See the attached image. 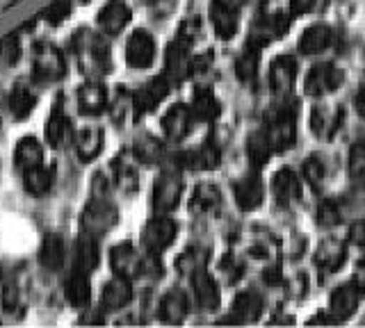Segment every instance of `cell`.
Masks as SVG:
<instances>
[{"mask_svg": "<svg viewBox=\"0 0 365 328\" xmlns=\"http://www.w3.org/2000/svg\"><path fill=\"white\" fill-rule=\"evenodd\" d=\"M315 0H290V14L292 16H302V14H308L313 9Z\"/></svg>", "mask_w": 365, "mask_h": 328, "instance_id": "f907efd6", "label": "cell"}, {"mask_svg": "<svg viewBox=\"0 0 365 328\" xmlns=\"http://www.w3.org/2000/svg\"><path fill=\"white\" fill-rule=\"evenodd\" d=\"M71 7H73L71 0H53V3L41 12V16H43L46 23L60 26V23H64V21L68 18V14H71Z\"/></svg>", "mask_w": 365, "mask_h": 328, "instance_id": "ee69618b", "label": "cell"}, {"mask_svg": "<svg viewBox=\"0 0 365 328\" xmlns=\"http://www.w3.org/2000/svg\"><path fill=\"white\" fill-rule=\"evenodd\" d=\"M272 153L274 151H272V144L267 139L265 130H258V132L249 134V139H247V155H249L251 164H254L256 169L265 166L267 160L272 157Z\"/></svg>", "mask_w": 365, "mask_h": 328, "instance_id": "ab89813d", "label": "cell"}, {"mask_svg": "<svg viewBox=\"0 0 365 328\" xmlns=\"http://www.w3.org/2000/svg\"><path fill=\"white\" fill-rule=\"evenodd\" d=\"M32 71L34 75L43 83H55L64 78L66 73V60L60 53V48H55L53 43L41 41L34 46V55H32Z\"/></svg>", "mask_w": 365, "mask_h": 328, "instance_id": "3957f363", "label": "cell"}, {"mask_svg": "<svg viewBox=\"0 0 365 328\" xmlns=\"http://www.w3.org/2000/svg\"><path fill=\"white\" fill-rule=\"evenodd\" d=\"M130 16H133L130 7L125 5L123 0H110L98 12V28L103 30V35L117 37L123 32V28L130 23Z\"/></svg>", "mask_w": 365, "mask_h": 328, "instance_id": "7c38bea8", "label": "cell"}, {"mask_svg": "<svg viewBox=\"0 0 365 328\" xmlns=\"http://www.w3.org/2000/svg\"><path fill=\"white\" fill-rule=\"evenodd\" d=\"M108 89L101 85V80H87L78 89V107L87 117H96L108 110Z\"/></svg>", "mask_w": 365, "mask_h": 328, "instance_id": "7402d4cb", "label": "cell"}, {"mask_svg": "<svg viewBox=\"0 0 365 328\" xmlns=\"http://www.w3.org/2000/svg\"><path fill=\"white\" fill-rule=\"evenodd\" d=\"M265 134L272 144V151H288L294 144V110L283 105L269 115Z\"/></svg>", "mask_w": 365, "mask_h": 328, "instance_id": "5b68a950", "label": "cell"}, {"mask_svg": "<svg viewBox=\"0 0 365 328\" xmlns=\"http://www.w3.org/2000/svg\"><path fill=\"white\" fill-rule=\"evenodd\" d=\"M165 75L169 83H182L192 75V55L190 48L180 41H171L165 55Z\"/></svg>", "mask_w": 365, "mask_h": 328, "instance_id": "5bb4252c", "label": "cell"}, {"mask_svg": "<svg viewBox=\"0 0 365 328\" xmlns=\"http://www.w3.org/2000/svg\"><path fill=\"white\" fill-rule=\"evenodd\" d=\"M220 160H222L220 149L210 142L203 144L197 151L180 155V164L187 166V169H194V171H210V169H215L217 164H220Z\"/></svg>", "mask_w": 365, "mask_h": 328, "instance_id": "1f68e13d", "label": "cell"}, {"mask_svg": "<svg viewBox=\"0 0 365 328\" xmlns=\"http://www.w3.org/2000/svg\"><path fill=\"white\" fill-rule=\"evenodd\" d=\"M319 221H322V223H336L338 221V212L331 210V206L327 203V206H322V210H319Z\"/></svg>", "mask_w": 365, "mask_h": 328, "instance_id": "816d5d0a", "label": "cell"}, {"mask_svg": "<svg viewBox=\"0 0 365 328\" xmlns=\"http://www.w3.org/2000/svg\"><path fill=\"white\" fill-rule=\"evenodd\" d=\"M208 248H201V246H190L185 253L178 258L176 267L180 269V274H194V271L205 269V263H208Z\"/></svg>", "mask_w": 365, "mask_h": 328, "instance_id": "b9f144b4", "label": "cell"}, {"mask_svg": "<svg viewBox=\"0 0 365 328\" xmlns=\"http://www.w3.org/2000/svg\"><path fill=\"white\" fill-rule=\"evenodd\" d=\"M272 194L277 199L281 208H292L302 199V183L294 171L290 169H281L272 178Z\"/></svg>", "mask_w": 365, "mask_h": 328, "instance_id": "9a60e30c", "label": "cell"}, {"mask_svg": "<svg viewBox=\"0 0 365 328\" xmlns=\"http://www.w3.org/2000/svg\"><path fill=\"white\" fill-rule=\"evenodd\" d=\"M192 292H194V299H197V305L201 310L215 312L220 308V303H222L220 287H217L215 278L205 269H199L192 274Z\"/></svg>", "mask_w": 365, "mask_h": 328, "instance_id": "4fadbf2b", "label": "cell"}, {"mask_svg": "<svg viewBox=\"0 0 365 328\" xmlns=\"http://www.w3.org/2000/svg\"><path fill=\"white\" fill-rule=\"evenodd\" d=\"M349 174H351V178H365V139H359L351 144Z\"/></svg>", "mask_w": 365, "mask_h": 328, "instance_id": "bcb514c9", "label": "cell"}, {"mask_svg": "<svg viewBox=\"0 0 365 328\" xmlns=\"http://www.w3.org/2000/svg\"><path fill=\"white\" fill-rule=\"evenodd\" d=\"M233 194H235V203L240 206V210L251 212L260 208L262 199H265V187H262V180L258 174H247L235 183Z\"/></svg>", "mask_w": 365, "mask_h": 328, "instance_id": "ac0fdd59", "label": "cell"}, {"mask_svg": "<svg viewBox=\"0 0 365 328\" xmlns=\"http://www.w3.org/2000/svg\"><path fill=\"white\" fill-rule=\"evenodd\" d=\"M101 263V248H98V242L96 237L91 235H80L76 240V246H73V265L76 269L85 271V274H91Z\"/></svg>", "mask_w": 365, "mask_h": 328, "instance_id": "cb8c5ba5", "label": "cell"}, {"mask_svg": "<svg viewBox=\"0 0 365 328\" xmlns=\"http://www.w3.org/2000/svg\"><path fill=\"white\" fill-rule=\"evenodd\" d=\"M304 178L311 183L313 187H317L319 183L324 180V164L319 157H308V160L304 162Z\"/></svg>", "mask_w": 365, "mask_h": 328, "instance_id": "c3c4849f", "label": "cell"}, {"mask_svg": "<svg viewBox=\"0 0 365 328\" xmlns=\"http://www.w3.org/2000/svg\"><path fill=\"white\" fill-rule=\"evenodd\" d=\"M297 80V62L290 55H279L269 66V85L277 96H288Z\"/></svg>", "mask_w": 365, "mask_h": 328, "instance_id": "d6986e66", "label": "cell"}, {"mask_svg": "<svg viewBox=\"0 0 365 328\" xmlns=\"http://www.w3.org/2000/svg\"><path fill=\"white\" fill-rule=\"evenodd\" d=\"M73 137H76V132H73L71 121L64 115V110L57 105L53 110V115L48 117V121H46V142H48L53 149L62 151L68 144H73Z\"/></svg>", "mask_w": 365, "mask_h": 328, "instance_id": "ffe728a7", "label": "cell"}, {"mask_svg": "<svg viewBox=\"0 0 365 328\" xmlns=\"http://www.w3.org/2000/svg\"><path fill=\"white\" fill-rule=\"evenodd\" d=\"M155 60V39L151 32L146 30H135L128 43H125V62L133 69H148Z\"/></svg>", "mask_w": 365, "mask_h": 328, "instance_id": "30bf717a", "label": "cell"}, {"mask_svg": "<svg viewBox=\"0 0 365 328\" xmlns=\"http://www.w3.org/2000/svg\"><path fill=\"white\" fill-rule=\"evenodd\" d=\"M182 199V180L176 174H163L153 185V210L158 214H169L178 208Z\"/></svg>", "mask_w": 365, "mask_h": 328, "instance_id": "ba28073f", "label": "cell"}, {"mask_svg": "<svg viewBox=\"0 0 365 328\" xmlns=\"http://www.w3.org/2000/svg\"><path fill=\"white\" fill-rule=\"evenodd\" d=\"M178 226L174 219H169L167 214H160V217H153L151 221H146V226L142 228V246L148 253H163L165 248H169L176 240Z\"/></svg>", "mask_w": 365, "mask_h": 328, "instance_id": "277c9868", "label": "cell"}, {"mask_svg": "<svg viewBox=\"0 0 365 328\" xmlns=\"http://www.w3.org/2000/svg\"><path fill=\"white\" fill-rule=\"evenodd\" d=\"M55 180V166L51 164H37L23 171V185H26V191L32 196H43L48 194Z\"/></svg>", "mask_w": 365, "mask_h": 328, "instance_id": "83f0119b", "label": "cell"}, {"mask_svg": "<svg viewBox=\"0 0 365 328\" xmlns=\"http://www.w3.org/2000/svg\"><path fill=\"white\" fill-rule=\"evenodd\" d=\"M347 258V248L342 242L338 240H327L322 246L317 248V255H315V263L319 269L324 271H336L338 267H342Z\"/></svg>", "mask_w": 365, "mask_h": 328, "instance_id": "74e56055", "label": "cell"}, {"mask_svg": "<svg viewBox=\"0 0 365 328\" xmlns=\"http://www.w3.org/2000/svg\"><path fill=\"white\" fill-rule=\"evenodd\" d=\"M112 180L121 191H135L137 185H140V176H137V166L130 160H123V157H117L112 162Z\"/></svg>", "mask_w": 365, "mask_h": 328, "instance_id": "f35d334b", "label": "cell"}, {"mask_svg": "<svg viewBox=\"0 0 365 328\" xmlns=\"http://www.w3.org/2000/svg\"><path fill=\"white\" fill-rule=\"evenodd\" d=\"M190 312V305H187V297L182 290H169L163 301H160V319L167 322V324H180L185 322V317Z\"/></svg>", "mask_w": 365, "mask_h": 328, "instance_id": "d4e9b609", "label": "cell"}, {"mask_svg": "<svg viewBox=\"0 0 365 328\" xmlns=\"http://www.w3.org/2000/svg\"><path fill=\"white\" fill-rule=\"evenodd\" d=\"M331 39H334V32L324 23H315L311 28L304 30V35L299 37V51L304 55H317L331 46Z\"/></svg>", "mask_w": 365, "mask_h": 328, "instance_id": "f546056e", "label": "cell"}, {"mask_svg": "<svg viewBox=\"0 0 365 328\" xmlns=\"http://www.w3.org/2000/svg\"><path fill=\"white\" fill-rule=\"evenodd\" d=\"M199 35H201V21L199 18H187V21H182V23H180L176 41L185 43L187 48H192V43L199 39Z\"/></svg>", "mask_w": 365, "mask_h": 328, "instance_id": "7dc6e473", "label": "cell"}, {"mask_svg": "<svg viewBox=\"0 0 365 328\" xmlns=\"http://www.w3.org/2000/svg\"><path fill=\"white\" fill-rule=\"evenodd\" d=\"M258 64H260V48L247 43V48L235 62V73L242 83H254L258 75Z\"/></svg>", "mask_w": 365, "mask_h": 328, "instance_id": "60d3db41", "label": "cell"}, {"mask_svg": "<svg viewBox=\"0 0 365 328\" xmlns=\"http://www.w3.org/2000/svg\"><path fill=\"white\" fill-rule=\"evenodd\" d=\"M19 301H21V292L16 282H7L3 287V308L7 312H14L19 308Z\"/></svg>", "mask_w": 365, "mask_h": 328, "instance_id": "681fc988", "label": "cell"}, {"mask_svg": "<svg viewBox=\"0 0 365 328\" xmlns=\"http://www.w3.org/2000/svg\"><path fill=\"white\" fill-rule=\"evenodd\" d=\"M356 110H359V115L365 119V89L356 96Z\"/></svg>", "mask_w": 365, "mask_h": 328, "instance_id": "f5cc1de1", "label": "cell"}, {"mask_svg": "<svg viewBox=\"0 0 365 328\" xmlns=\"http://www.w3.org/2000/svg\"><path fill=\"white\" fill-rule=\"evenodd\" d=\"M39 260H41V265L51 271L62 269L64 260H66V244L62 240V235L48 233L43 237V242L39 246Z\"/></svg>", "mask_w": 365, "mask_h": 328, "instance_id": "f1b7e54d", "label": "cell"}, {"mask_svg": "<svg viewBox=\"0 0 365 328\" xmlns=\"http://www.w3.org/2000/svg\"><path fill=\"white\" fill-rule=\"evenodd\" d=\"M73 144H76V151H78V157L83 162H91L96 160L103 151V144H106V137H103V128L98 126H85L76 132L73 137Z\"/></svg>", "mask_w": 365, "mask_h": 328, "instance_id": "603a6c76", "label": "cell"}, {"mask_svg": "<svg viewBox=\"0 0 365 328\" xmlns=\"http://www.w3.org/2000/svg\"><path fill=\"white\" fill-rule=\"evenodd\" d=\"M361 303V294L356 285H340L334 290L329 299V312L334 322H347L349 317H354V312L359 310Z\"/></svg>", "mask_w": 365, "mask_h": 328, "instance_id": "e0dca14e", "label": "cell"}, {"mask_svg": "<svg viewBox=\"0 0 365 328\" xmlns=\"http://www.w3.org/2000/svg\"><path fill=\"white\" fill-rule=\"evenodd\" d=\"M64 297L73 308H87L91 299V285H89V274L80 269H73V274H68L64 280Z\"/></svg>", "mask_w": 365, "mask_h": 328, "instance_id": "484cf974", "label": "cell"}, {"mask_svg": "<svg viewBox=\"0 0 365 328\" xmlns=\"http://www.w3.org/2000/svg\"><path fill=\"white\" fill-rule=\"evenodd\" d=\"M119 221V210L114 203H110V196H91L80 214V231L91 237L108 235Z\"/></svg>", "mask_w": 365, "mask_h": 328, "instance_id": "7a4b0ae2", "label": "cell"}, {"mask_svg": "<svg viewBox=\"0 0 365 328\" xmlns=\"http://www.w3.org/2000/svg\"><path fill=\"white\" fill-rule=\"evenodd\" d=\"M262 314V299L254 290L240 292L233 301V317L237 322H258Z\"/></svg>", "mask_w": 365, "mask_h": 328, "instance_id": "d6a6232c", "label": "cell"}, {"mask_svg": "<svg viewBox=\"0 0 365 328\" xmlns=\"http://www.w3.org/2000/svg\"><path fill=\"white\" fill-rule=\"evenodd\" d=\"M73 53L80 71H83L89 80H101L103 75H108L112 69V55H110V43L106 35H101L96 30L80 28L73 35Z\"/></svg>", "mask_w": 365, "mask_h": 328, "instance_id": "6da1fadb", "label": "cell"}, {"mask_svg": "<svg viewBox=\"0 0 365 328\" xmlns=\"http://www.w3.org/2000/svg\"><path fill=\"white\" fill-rule=\"evenodd\" d=\"M210 21H212V28L217 32V37L228 41L237 35V28H240V14L237 9L226 3V0H212L210 5Z\"/></svg>", "mask_w": 365, "mask_h": 328, "instance_id": "2e32d148", "label": "cell"}, {"mask_svg": "<svg viewBox=\"0 0 365 328\" xmlns=\"http://www.w3.org/2000/svg\"><path fill=\"white\" fill-rule=\"evenodd\" d=\"M130 107H133V98H128V94L123 92V87H117L114 94L108 96V110L114 121H121L125 115H128Z\"/></svg>", "mask_w": 365, "mask_h": 328, "instance_id": "7bdbcfd3", "label": "cell"}, {"mask_svg": "<svg viewBox=\"0 0 365 328\" xmlns=\"http://www.w3.org/2000/svg\"><path fill=\"white\" fill-rule=\"evenodd\" d=\"M21 58V39L19 35H7L0 39V66H11Z\"/></svg>", "mask_w": 365, "mask_h": 328, "instance_id": "f6af8a7d", "label": "cell"}, {"mask_svg": "<svg viewBox=\"0 0 365 328\" xmlns=\"http://www.w3.org/2000/svg\"><path fill=\"white\" fill-rule=\"evenodd\" d=\"M290 28V18L277 12V14H265V16H258L251 26V35H249V43L251 46H267L274 39H281L285 37V32Z\"/></svg>", "mask_w": 365, "mask_h": 328, "instance_id": "8992f818", "label": "cell"}, {"mask_svg": "<svg viewBox=\"0 0 365 328\" xmlns=\"http://www.w3.org/2000/svg\"><path fill=\"white\" fill-rule=\"evenodd\" d=\"M14 162L21 171H28V169L37 166L43 162V149H41V142L34 139V137H23L16 144V151H14Z\"/></svg>", "mask_w": 365, "mask_h": 328, "instance_id": "d590c367", "label": "cell"}, {"mask_svg": "<svg viewBox=\"0 0 365 328\" xmlns=\"http://www.w3.org/2000/svg\"><path fill=\"white\" fill-rule=\"evenodd\" d=\"M169 78L167 75H158L153 80H148L146 85H142L137 92L133 94V112L135 117H144L148 112H153L169 94Z\"/></svg>", "mask_w": 365, "mask_h": 328, "instance_id": "52a82bcc", "label": "cell"}, {"mask_svg": "<svg viewBox=\"0 0 365 328\" xmlns=\"http://www.w3.org/2000/svg\"><path fill=\"white\" fill-rule=\"evenodd\" d=\"M220 206H222V191L215 185L203 183L194 189L192 201H190V210L194 214H212Z\"/></svg>", "mask_w": 365, "mask_h": 328, "instance_id": "836d02e7", "label": "cell"}, {"mask_svg": "<svg viewBox=\"0 0 365 328\" xmlns=\"http://www.w3.org/2000/svg\"><path fill=\"white\" fill-rule=\"evenodd\" d=\"M133 299V282L128 276H119L114 274L101 292V305L106 312H119Z\"/></svg>", "mask_w": 365, "mask_h": 328, "instance_id": "8fae6325", "label": "cell"}, {"mask_svg": "<svg viewBox=\"0 0 365 328\" xmlns=\"http://www.w3.org/2000/svg\"><path fill=\"white\" fill-rule=\"evenodd\" d=\"M192 121H194V115L187 105H171L167 110V115L163 117V130L167 134V139L171 142H180L185 139L190 130H192Z\"/></svg>", "mask_w": 365, "mask_h": 328, "instance_id": "44dd1931", "label": "cell"}, {"mask_svg": "<svg viewBox=\"0 0 365 328\" xmlns=\"http://www.w3.org/2000/svg\"><path fill=\"white\" fill-rule=\"evenodd\" d=\"M140 260L142 258L137 255L135 246L130 242H121L110 251V267H112L114 274H119V276L135 278L137 267H140Z\"/></svg>", "mask_w": 365, "mask_h": 328, "instance_id": "4316f807", "label": "cell"}, {"mask_svg": "<svg viewBox=\"0 0 365 328\" xmlns=\"http://www.w3.org/2000/svg\"><path fill=\"white\" fill-rule=\"evenodd\" d=\"M342 85V71L336 69L334 64H317L308 71L306 80H304V89L308 96H327L331 92Z\"/></svg>", "mask_w": 365, "mask_h": 328, "instance_id": "9c48e42d", "label": "cell"}, {"mask_svg": "<svg viewBox=\"0 0 365 328\" xmlns=\"http://www.w3.org/2000/svg\"><path fill=\"white\" fill-rule=\"evenodd\" d=\"M133 157L144 164H158L165 160V146L153 134H140L133 144Z\"/></svg>", "mask_w": 365, "mask_h": 328, "instance_id": "e575fe53", "label": "cell"}, {"mask_svg": "<svg viewBox=\"0 0 365 328\" xmlns=\"http://www.w3.org/2000/svg\"><path fill=\"white\" fill-rule=\"evenodd\" d=\"M190 110H192L194 119H199V121H215L217 117H220L222 105H220V100H217V96L212 94V89L199 87L197 92H194Z\"/></svg>", "mask_w": 365, "mask_h": 328, "instance_id": "4dcf8cb0", "label": "cell"}, {"mask_svg": "<svg viewBox=\"0 0 365 328\" xmlns=\"http://www.w3.org/2000/svg\"><path fill=\"white\" fill-rule=\"evenodd\" d=\"M34 105H37V94L28 85H16L11 89V94L7 98V107L14 119H26L34 110Z\"/></svg>", "mask_w": 365, "mask_h": 328, "instance_id": "8d00e7d4", "label": "cell"}]
</instances>
